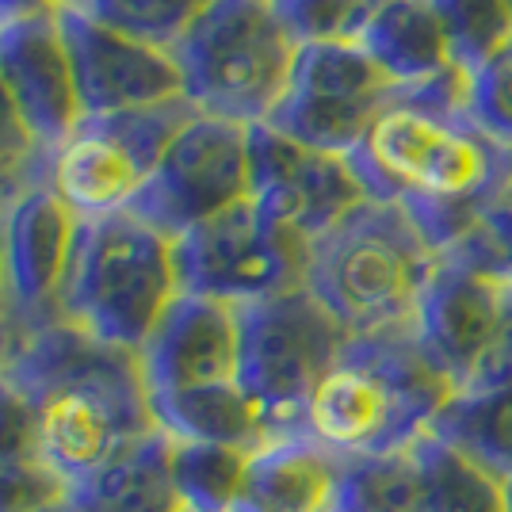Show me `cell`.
<instances>
[{
  "mask_svg": "<svg viewBox=\"0 0 512 512\" xmlns=\"http://www.w3.org/2000/svg\"><path fill=\"white\" fill-rule=\"evenodd\" d=\"M467 88L463 69L402 88L348 153L363 195L409 211L440 253L455 249L512 184V150L474 123Z\"/></svg>",
  "mask_w": 512,
  "mask_h": 512,
  "instance_id": "6da1fadb",
  "label": "cell"
},
{
  "mask_svg": "<svg viewBox=\"0 0 512 512\" xmlns=\"http://www.w3.org/2000/svg\"><path fill=\"white\" fill-rule=\"evenodd\" d=\"M4 375L31 398L39 413V459L62 474L65 486L85 482L153 432L138 352L96 341L69 321L23 337Z\"/></svg>",
  "mask_w": 512,
  "mask_h": 512,
  "instance_id": "7a4b0ae2",
  "label": "cell"
},
{
  "mask_svg": "<svg viewBox=\"0 0 512 512\" xmlns=\"http://www.w3.org/2000/svg\"><path fill=\"white\" fill-rule=\"evenodd\" d=\"M455 386L428 360L413 325L356 333L325 371L302 413V436L341 459L406 455Z\"/></svg>",
  "mask_w": 512,
  "mask_h": 512,
  "instance_id": "3957f363",
  "label": "cell"
},
{
  "mask_svg": "<svg viewBox=\"0 0 512 512\" xmlns=\"http://www.w3.org/2000/svg\"><path fill=\"white\" fill-rule=\"evenodd\" d=\"M440 268V249L398 203L363 199L310 241L306 291L348 337L413 325Z\"/></svg>",
  "mask_w": 512,
  "mask_h": 512,
  "instance_id": "277c9868",
  "label": "cell"
},
{
  "mask_svg": "<svg viewBox=\"0 0 512 512\" xmlns=\"http://www.w3.org/2000/svg\"><path fill=\"white\" fill-rule=\"evenodd\" d=\"M176 295L169 237L130 211L77 218L58 318L96 341L138 352Z\"/></svg>",
  "mask_w": 512,
  "mask_h": 512,
  "instance_id": "5b68a950",
  "label": "cell"
},
{
  "mask_svg": "<svg viewBox=\"0 0 512 512\" xmlns=\"http://www.w3.org/2000/svg\"><path fill=\"white\" fill-rule=\"evenodd\" d=\"M169 54L180 92L199 115L260 127L287 88L299 43L272 0H211Z\"/></svg>",
  "mask_w": 512,
  "mask_h": 512,
  "instance_id": "8992f818",
  "label": "cell"
},
{
  "mask_svg": "<svg viewBox=\"0 0 512 512\" xmlns=\"http://www.w3.org/2000/svg\"><path fill=\"white\" fill-rule=\"evenodd\" d=\"M344 341V325L306 287L237 306V383L268 440L302 436V413Z\"/></svg>",
  "mask_w": 512,
  "mask_h": 512,
  "instance_id": "52a82bcc",
  "label": "cell"
},
{
  "mask_svg": "<svg viewBox=\"0 0 512 512\" xmlns=\"http://www.w3.org/2000/svg\"><path fill=\"white\" fill-rule=\"evenodd\" d=\"M195 115L199 111L184 96L111 115H81L62 146L46 153V184L77 218L127 211Z\"/></svg>",
  "mask_w": 512,
  "mask_h": 512,
  "instance_id": "ba28073f",
  "label": "cell"
},
{
  "mask_svg": "<svg viewBox=\"0 0 512 512\" xmlns=\"http://www.w3.org/2000/svg\"><path fill=\"white\" fill-rule=\"evenodd\" d=\"M306 256L310 241L260 214L253 199H241L172 241L180 291L226 306H249L306 287Z\"/></svg>",
  "mask_w": 512,
  "mask_h": 512,
  "instance_id": "9c48e42d",
  "label": "cell"
},
{
  "mask_svg": "<svg viewBox=\"0 0 512 512\" xmlns=\"http://www.w3.org/2000/svg\"><path fill=\"white\" fill-rule=\"evenodd\" d=\"M398 92L402 85L360 43L299 46L287 88L264 127L310 150L348 157Z\"/></svg>",
  "mask_w": 512,
  "mask_h": 512,
  "instance_id": "30bf717a",
  "label": "cell"
},
{
  "mask_svg": "<svg viewBox=\"0 0 512 512\" xmlns=\"http://www.w3.org/2000/svg\"><path fill=\"white\" fill-rule=\"evenodd\" d=\"M241 199H249V127L195 115L127 211L176 241Z\"/></svg>",
  "mask_w": 512,
  "mask_h": 512,
  "instance_id": "8fae6325",
  "label": "cell"
},
{
  "mask_svg": "<svg viewBox=\"0 0 512 512\" xmlns=\"http://www.w3.org/2000/svg\"><path fill=\"white\" fill-rule=\"evenodd\" d=\"M249 199L272 222L314 241L367 195L348 157L310 150L260 123L249 127Z\"/></svg>",
  "mask_w": 512,
  "mask_h": 512,
  "instance_id": "7c38bea8",
  "label": "cell"
},
{
  "mask_svg": "<svg viewBox=\"0 0 512 512\" xmlns=\"http://www.w3.org/2000/svg\"><path fill=\"white\" fill-rule=\"evenodd\" d=\"M77 214L46 184V172L27 180L0 211V260L16 310L20 337H31L58 318L69 245Z\"/></svg>",
  "mask_w": 512,
  "mask_h": 512,
  "instance_id": "4fadbf2b",
  "label": "cell"
},
{
  "mask_svg": "<svg viewBox=\"0 0 512 512\" xmlns=\"http://www.w3.org/2000/svg\"><path fill=\"white\" fill-rule=\"evenodd\" d=\"M505 295L509 276L486 272L455 253H440V268L417 306L413 333L455 390H467L486 360L501 325Z\"/></svg>",
  "mask_w": 512,
  "mask_h": 512,
  "instance_id": "5bb4252c",
  "label": "cell"
},
{
  "mask_svg": "<svg viewBox=\"0 0 512 512\" xmlns=\"http://www.w3.org/2000/svg\"><path fill=\"white\" fill-rule=\"evenodd\" d=\"M58 23L73 62L81 115H111V111L165 104L172 96H184L169 50L127 39L62 4H58Z\"/></svg>",
  "mask_w": 512,
  "mask_h": 512,
  "instance_id": "9a60e30c",
  "label": "cell"
},
{
  "mask_svg": "<svg viewBox=\"0 0 512 512\" xmlns=\"http://www.w3.org/2000/svg\"><path fill=\"white\" fill-rule=\"evenodd\" d=\"M150 398L237 383V306L176 295L138 348Z\"/></svg>",
  "mask_w": 512,
  "mask_h": 512,
  "instance_id": "2e32d148",
  "label": "cell"
},
{
  "mask_svg": "<svg viewBox=\"0 0 512 512\" xmlns=\"http://www.w3.org/2000/svg\"><path fill=\"white\" fill-rule=\"evenodd\" d=\"M0 81L12 92L23 123L43 153L58 150L81 119L58 8L0 27Z\"/></svg>",
  "mask_w": 512,
  "mask_h": 512,
  "instance_id": "e0dca14e",
  "label": "cell"
},
{
  "mask_svg": "<svg viewBox=\"0 0 512 512\" xmlns=\"http://www.w3.org/2000/svg\"><path fill=\"white\" fill-rule=\"evenodd\" d=\"M341 455L310 436H276L249 455L230 512H329L344 474Z\"/></svg>",
  "mask_w": 512,
  "mask_h": 512,
  "instance_id": "ac0fdd59",
  "label": "cell"
},
{
  "mask_svg": "<svg viewBox=\"0 0 512 512\" xmlns=\"http://www.w3.org/2000/svg\"><path fill=\"white\" fill-rule=\"evenodd\" d=\"M169 455L172 440L153 428L85 482L69 486V501L81 512H184L172 486Z\"/></svg>",
  "mask_w": 512,
  "mask_h": 512,
  "instance_id": "d6986e66",
  "label": "cell"
},
{
  "mask_svg": "<svg viewBox=\"0 0 512 512\" xmlns=\"http://www.w3.org/2000/svg\"><path fill=\"white\" fill-rule=\"evenodd\" d=\"M360 46L402 88L425 85L448 69H459L451 62L448 35L432 0H386L367 23Z\"/></svg>",
  "mask_w": 512,
  "mask_h": 512,
  "instance_id": "ffe728a7",
  "label": "cell"
},
{
  "mask_svg": "<svg viewBox=\"0 0 512 512\" xmlns=\"http://www.w3.org/2000/svg\"><path fill=\"white\" fill-rule=\"evenodd\" d=\"M153 428L169 436L172 444L199 440V444H234V448L256 451L268 432L256 406L245 398L241 383H218L184 394L150 398Z\"/></svg>",
  "mask_w": 512,
  "mask_h": 512,
  "instance_id": "44dd1931",
  "label": "cell"
},
{
  "mask_svg": "<svg viewBox=\"0 0 512 512\" xmlns=\"http://www.w3.org/2000/svg\"><path fill=\"white\" fill-rule=\"evenodd\" d=\"M417 474L421 512H505V478L425 432L406 451Z\"/></svg>",
  "mask_w": 512,
  "mask_h": 512,
  "instance_id": "7402d4cb",
  "label": "cell"
},
{
  "mask_svg": "<svg viewBox=\"0 0 512 512\" xmlns=\"http://www.w3.org/2000/svg\"><path fill=\"white\" fill-rule=\"evenodd\" d=\"M428 432L497 478H512V386L455 390Z\"/></svg>",
  "mask_w": 512,
  "mask_h": 512,
  "instance_id": "603a6c76",
  "label": "cell"
},
{
  "mask_svg": "<svg viewBox=\"0 0 512 512\" xmlns=\"http://www.w3.org/2000/svg\"><path fill=\"white\" fill-rule=\"evenodd\" d=\"M249 448L234 444H199L184 440L172 444L169 467L172 486L180 493L184 512H230L249 467Z\"/></svg>",
  "mask_w": 512,
  "mask_h": 512,
  "instance_id": "cb8c5ba5",
  "label": "cell"
},
{
  "mask_svg": "<svg viewBox=\"0 0 512 512\" xmlns=\"http://www.w3.org/2000/svg\"><path fill=\"white\" fill-rule=\"evenodd\" d=\"M207 4L211 0H62V8H73L88 20L157 50H172L180 43V35Z\"/></svg>",
  "mask_w": 512,
  "mask_h": 512,
  "instance_id": "d4e9b609",
  "label": "cell"
},
{
  "mask_svg": "<svg viewBox=\"0 0 512 512\" xmlns=\"http://www.w3.org/2000/svg\"><path fill=\"white\" fill-rule=\"evenodd\" d=\"M337 512H421L417 474L409 455L348 459L333 497Z\"/></svg>",
  "mask_w": 512,
  "mask_h": 512,
  "instance_id": "484cf974",
  "label": "cell"
},
{
  "mask_svg": "<svg viewBox=\"0 0 512 512\" xmlns=\"http://www.w3.org/2000/svg\"><path fill=\"white\" fill-rule=\"evenodd\" d=\"M432 8L463 73L486 65L512 39V0H432Z\"/></svg>",
  "mask_w": 512,
  "mask_h": 512,
  "instance_id": "4316f807",
  "label": "cell"
},
{
  "mask_svg": "<svg viewBox=\"0 0 512 512\" xmlns=\"http://www.w3.org/2000/svg\"><path fill=\"white\" fill-rule=\"evenodd\" d=\"M386 0H272L287 35L299 46L360 43Z\"/></svg>",
  "mask_w": 512,
  "mask_h": 512,
  "instance_id": "83f0119b",
  "label": "cell"
},
{
  "mask_svg": "<svg viewBox=\"0 0 512 512\" xmlns=\"http://www.w3.org/2000/svg\"><path fill=\"white\" fill-rule=\"evenodd\" d=\"M467 107L474 123L486 130L493 142L512 150V39L490 62L470 73Z\"/></svg>",
  "mask_w": 512,
  "mask_h": 512,
  "instance_id": "f1b7e54d",
  "label": "cell"
},
{
  "mask_svg": "<svg viewBox=\"0 0 512 512\" xmlns=\"http://www.w3.org/2000/svg\"><path fill=\"white\" fill-rule=\"evenodd\" d=\"M448 253L512 279V184L493 199L490 211L478 218V226Z\"/></svg>",
  "mask_w": 512,
  "mask_h": 512,
  "instance_id": "f546056e",
  "label": "cell"
},
{
  "mask_svg": "<svg viewBox=\"0 0 512 512\" xmlns=\"http://www.w3.org/2000/svg\"><path fill=\"white\" fill-rule=\"evenodd\" d=\"M62 497H69V486L43 459L0 463V512H39Z\"/></svg>",
  "mask_w": 512,
  "mask_h": 512,
  "instance_id": "4dcf8cb0",
  "label": "cell"
},
{
  "mask_svg": "<svg viewBox=\"0 0 512 512\" xmlns=\"http://www.w3.org/2000/svg\"><path fill=\"white\" fill-rule=\"evenodd\" d=\"M46 172V153L35 142V134L23 123L20 107L12 100V92L0 81V176L8 180H35Z\"/></svg>",
  "mask_w": 512,
  "mask_h": 512,
  "instance_id": "1f68e13d",
  "label": "cell"
},
{
  "mask_svg": "<svg viewBox=\"0 0 512 512\" xmlns=\"http://www.w3.org/2000/svg\"><path fill=\"white\" fill-rule=\"evenodd\" d=\"M39 459V413L8 375H0V463Z\"/></svg>",
  "mask_w": 512,
  "mask_h": 512,
  "instance_id": "d6a6232c",
  "label": "cell"
},
{
  "mask_svg": "<svg viewBox=\"0 0 512 512\" xmlns=\"http://www.w3.org/2000/svg\"><path fill=\"white\" fill-rule=\"evenodd\" d=\"M493 386H512V279L509 295H505V310H501V325H497L490 352H486V360H482L467 390H493Z\"/></svg>",
  "mask_w": 512,
  "mask_h": 512,
  "instance_id": "836d02e7",
  "label": "cell"
},
{
  "mask_svg": "<svg viewBox=\"0 0 512 512\" xmlns=\"http://www.w3.org/2000/svg\"><path fill=\"white\" fill-rule=\"evenodd\" d=\"M20 325H16V310H12V295H8V279H4V260H0V375L12 363L16 348H20Z\"/></svg>",
  "mask_w": 512,
  "mask_h": 512,
  "instance_id": "e575fe53",
  "label": "cell"
},
{
  "mask_svg": "<svg viewBox=\"0 0 512 512\" xmlns=\"http://www.w3.org/2000/svg\"><path fill=\"white\" fill-rule=\"evenodd\" d=\"M46 8H58V0H0V27L4 23L27 20L35 12H46Z\"/></svg>",
  "mask_w": 512,
  "mask_h": 512,
  "instance_id": "d590c367",
  "label": "cell"
},
{
  "mask_svg": "<svg viewBox=\"0 0 512 512\" xmlns=\"http://www.w3.org/2000/svg\"><path fill=\"white\" fill-rule=\"evenodd\" d=\"M20 188H23V180H8V176H0V211H4V203L20 192Z\"/></svg>",
  "mask_w": 512,
  "mask_h": 512,
  "instance_id": "8d00e7d4",
  "label": "cell"
},
{
  "mask_svg": "<svg viewBox=\"0 0 512 512\" xmlns=\"http://www.w3.org/2000/svg\"><path fill=\"white\" fill-rule=\"evenodd\" d=\"M39 512H81L69 497H62V501H54V505H46V509H39Z\"/></svg>",
  "mask_w": 512,
  "mask_h": 512,
  "instance_id": "74e56055",
  "label": "cell"
},
{
  "mask_svg": "<svg viewBox=\"0 0 512 512\" xmlns=\"http://www.w3.org/2000/svg\"><path fill=\"white\" fill-rule=\"evenodd\" d=\"M505 512H512V478H509V486H505Z\"/></svg>",
  "mask_w": 512,
  "mask_h": 512,
  "instance_id": "f35d334b",
  "label": "cell"
},
{
  "mask_svg": "<svg viewBox=\"0 0 512 512\" xmlns=\"http://www.w3.org/2000/svg\"><path fill=\"white\" fill-rule=\"evenodd\" d=\"M329 512H337V509H333V505H329Z\"/></svg>",
  "mask_w": 512,
  "mask_h": 512,
  "instance_id": "ab89813d",
  "label": "cell"
},
{
  "mask_svg": "<svg viewBox=\"0 0 512 512\" xmlns=\"http://www.w3.org/2000/svg\"><path fill=\"white\" fill-rule=\"evenodd\" d=\"M58 4H62V0H58Z\"/></svg>",
  "mask_w": 512,
  "mask_h": 512,
  "instance_id": "60d3db41",
  "label": "cell"
}]
</instances>
